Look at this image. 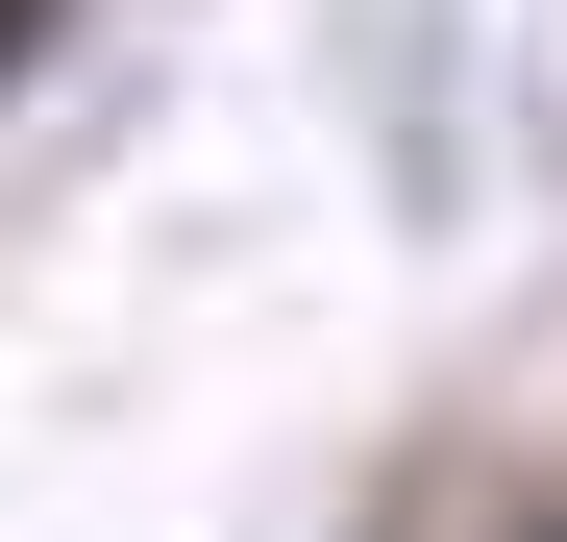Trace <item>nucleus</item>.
<instances>
[{
    "label": "nucleus",
    "mask_w": 567,
    "mask_h": 542,
    "mask_svg": "<svg viewBox=\"0 0 567 542\" xmlns=\"http://www.w3.org/2000/svg\"><path fill=\"white\" fill-rule=\"evenodd\" d=\"M0 50H25V0H0Z\"/></svg>",
    "instance_id": "1"
}]
</instances>
